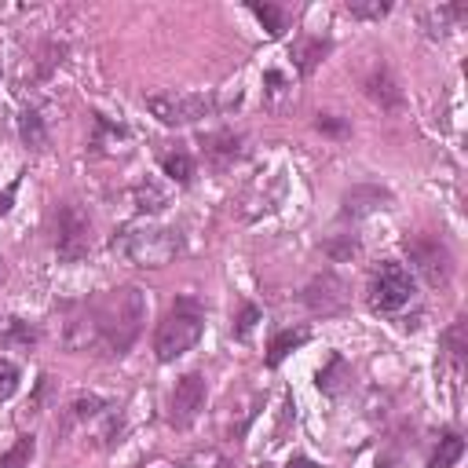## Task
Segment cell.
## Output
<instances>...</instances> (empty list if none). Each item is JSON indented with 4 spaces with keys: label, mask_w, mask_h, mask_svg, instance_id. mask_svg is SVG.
Masks as SVG:
<instances>
[{
    "label": "cell",
    "mask_w": 468,
    "mask_h": 468,
    "mask_svg": "<svg viewBox=\"0 0 468 468\" xmlns=\"http://www.w3.org/2000/svg\"><path fill=\"white\" fill-rule=\"evenodd\" d=\"M147 322V293L139 286H117L110 290L88 319H77L70 326V348H96L110 359H121L129 352Z\"/></svg>",
    "instance_id": "6da1fadb"
},
{
    "label": "cell",
    "mask_w": 468,
    "mask_h": 468,
    "mask_svg": "<svg viewBox=\"0 0 468 468\" xmlns=\"http://www.w3.org/2000/svg\"><path fill=\"white\" fill-rule=\"evenodd\" d=\"M110 249L121 260H129L132 267L158 271L179 257L183 242H179V231H172V227H162L154 220H136V224H124L110 238Z\"/></svg>",
    "instance_id": "7a4b0ae2"
},
{
    "label": "cell",
    "mask_w": 468,
    "mask_h": 468,
    "mask_svg": "<svg viewBox=\"0 0 468 468\" xmlns=\"http://www.w3.org/2000/svg\"><path fill=\"white\" fill-rule=\"evenodd\" d=\"M205 333V307L194 297H179L172 311L162 319L158 333H154V352L158 362H176L179 355L191 352Z\"/></svg>",
    "instance_id": "3957f363"
},
{
    "label": "cell",
    "mask_w": 468,
    "mask_h": 468,
    "mask_svg": "<svg viewBox=\"0 0 468 468\" xmlns=\"http://www.w3.org/2000/svg\"><path fill=\"white\" fill-rule=\"evenodd\" d=\"M417 286H414V274L407 271V264L399 260H381L377 267L369 271V286H366V300L373 311H385V315H392V311L407 307L414 300Z\"/></svg>",
    "instance_id": "277c9868"
},
{
    "label": "cell",
    "mask_w": 468,
    "mask_h": 468,
    "mask_svg": "<svg viewBox=\"0 0 468 468\" xmlns=\"http://www.w3.org/2000/svg\"><path fill=\"white\" fill-rule=\"evenodd\" d=\"M402 249H407L410 264L417 267V274L424 278L432 290L450 286V278H454V253H450V245L443 238H435V234H410L407 242H402Z\"/></svg>",
    "instance_id": "5b68a950"
},
{
    "label": "cell",
    "mask_w": 468,
    "mask_h": 468,
    "mask_svg": "<svg viewBox=\"0 0 468 468\" xmlns=\"http://www.w3.org/2000/svg\"><path fill=\"white\" fill-rule=\"evenodd\" d=\"M55 253L62 264H81L91 253V220L74 202L55 209Z\"/></svg>",
    "instance_id": "8992f818"
},
{
    "label": "cell",
    "mask_w": 468,
    "mask_h": 468,
    "mask_svg": "<svg viewBox=\"0 0 468 468\" xmlns=\"http://www.w3.org/2000/svg\"><path fill=\"white\" fill-rule=\"evenodd\" d=\"M147 110L162 124L176 129V124H194L209 117L216 110V99L209 91H158V96H147Z\"/></svg>",
    "instance_id": "52a82bcc"
},
{
    "label": "cell",
    "mask_w": 468,
    "mask_h": 468,
    "mask_svg": "<svg viewBox=\"0 0 468 468\" xmlns=\"http://www.w3.org/2000/svg\"><path fill=\"white\" fill-rule=\"evenodd\" d=\"M205 399H209V385H205L202 373H183L172 388V395H169V424L191 428L205 410Z\"/></svg>",
    "instance_id": "ba28073f"
},
{
    "label": "cell",
    "mask_w": 468,
    "mask_h": 468,
    "mask_svg": "<svg viewBox=\"0 0 468 468\" xmlns=\"http://www.w3.org/2000/svg\"><path fill=\"white\" fill-rule=\"evenodd\" d=\"M362 91H366V99L377 103L381 110H402V103H407L399 77L392 74V67H388V62H381V59H373L369 67H366V74H362Z\"/></svg>",
    "instance_id": "9c48e42d"
},
{
    "label": "cell",
    "mask_w": 468,
    "mask_h": 468,
    "mask_svg": "<svg viewBox=\"0 0 468 468\" xmlns=\"http://www.w3.org/2000/svg\"><path fill=\"white\" fill-rule=\"evenodd\" d=\"M300 300L315 311V315L329 319V315H340V311L348 307V286L340 282L337 274H319V278H311V282L304 286Z\"/></svg>",
    "instance_id": "30bf717a"
},
{
    "label": "cell",
    "mask_w": 468,
    "mask_h": 468,
    "mask_svg": "<svg viewBox=\"0 0 468 468\" xmlns=\"http://www.w3.org/2000/svg\"><path fill=\"white\" fill-rule=\"evenodd\" d=\"M388 205H392V191H385V186H377V183H359L340 198V216L359 220V216H366L373 209H388Z\"/></svg>",
    "instance_id": "8fae6325"
},
{
    "label": "cell",
    "mask_w": 468,
    "mask_h": 468,
    "mask_svg": "<svg viewBox=\"0 0 468 468\" xmlns=\"http://www.w3.org/2000/svg\"><path fill=\"white\" fill-rule=\"evenodd\" d=\"M202 147H205V158L216 165V169H227L242 158V136L224 129V132H209L202 136Z\"/></svg>",
    "instance_id": "7c38bea8"
},
{
    "label": "cell",
    "mask_w": 468,
    "mask_h": 468,
    "mask_svg": "<svg viewBox=\"0 0 468 468\" xmlns=\"http://www.w3.org/2000/svg\"><path fill=\"white\" fill-rule=\"evenodd\" d=\"M158 162H162V172L172 179V183H179V186H191V179H194V158H191V150L186 147H169V150H162L158 154Z\"/></svg>",
    "instance_id": "4fadbf2b"
},
{
    "label": "cell",
    "mask_w": 468,
    "mask_h": 468,
    "mask_svg": "<svg viewBox=\"0 0 468 468\" xmlns=\"http://www.w3.org/2000/svg\"><path fill=\"white\" fill-rule=\"evenodd\" d=\"M461 19H468V4H435V8L421 12V26L428 29V37L450 34V26Z\"/></svg>",
    "instance_id": "5bb4252c"
},
{
    "label": "cell",
    "mask_w": 468,
    "mask_h": 468,
    "mask_svg": "<svg viewBox=\"0 0 468 468\" xmlns=\"http://www.w3.org/2000/svg\"><path fill=\"white\" fill-rule=\"evenodd\" d=\"M91 139H88V147L96 150V154H110V150H117L124 139H129V132H124V124H114L110 117H103V114H96V121H91Z\"/></svg>",
    "instance_id": "9a60e30c"
},
{
    "label": "cell",
    "mask_w": 468,
    "mask_h": 468,
    "mask_svg": "<svg viewBox=\"0 0 468 468\" xmlns=\"http://www.w3.org/2000/svg\"><path fill=\"white\" fill-rule=\"evenodd\" d=\"M114 407L110 399L103 395H77L70 407H67V424H88V421H99L107 410Z\"/></svg>",
    "instance_id": "2e32d148"
},
{
    "label": "cell",
    "mask_w": 468,
    "mask_h": 468,
    "mask_svg": "<svg viewBox=\"0 0 468 468\" xmlns=\"http://www.w3.org/2000/svg\"><path fill=\"white\" fill-rule=\"evenodd\" d=\"M329 41H322V37H307V41H300L297 48H293V62H297V70L304 74V77H311L319 70V62L329 55Z\"/></svg>",
    "instance_id": "e0dca14e"
},
{
    "label": "cell",
    "mask_w": 468,
    "mask_h": 468,
    "mask_svg": "<svg viewBox=\"0 0 468 468\" xmlns=\"http://www.w3.org/2000/svg\"><path fill=\"white\" fill-rule=\"evenodd\" d=\"M307 329H282V333H274V340H271V348H267V366L274 369V366H282V359L286 355H293L297 348H304L307 345Z\"/></svg>",
    "instance_id": "ac0fdd59"
},
{
    "label": "cell",
    "mask_w": 468,
    "mask_h": 468,
    "mask_svg": "<svg viewBox=\"0 0 468 468\" xmlns=\"http://www.w3.org/2000/svg\"><path fill=\"white\" fill-rule=\"evenodd\" d=\"M19 136L26 147H34V150H44L48 147V129H44V117L37 110H22L19 114Z\"/></svg>",
    "instance_id": "d6986e66"
},
{
    "label": "cell",
    "mask_w": 468,
    "mask_h": 468,
    "mask_svg": "<svg viewBox=\"0 0 468 468\" xmlns=\"http://www.w3.org/2000/svg\"><path fill=\"white\" fill-rule=\"evenodd\" d=\"M461 454H464V440H461L457 432H447L443 440H440V447H435L428 468H454L461 461Z\"/></svg>",
    "instance_id": "ffe728a7"
},
{
    "label": "cell",
    "mask_w": 468,
    "mask_h": 468,
    "mask_svg": "<svg viewBox=\"0 0 468 468\" xmlns=\"http://www.w3.org/2000/svg\"><path fill=\"white\" fill-rule=\"evenodd\" d=\"M37 454V443H34V435H19L15 447L0 454V468H29V461H34Z\"/></svg>",
    "instance_id": "44dd1931"
},
{
    "label": "cell",
    "mask_w": 468,
    "mask_h": 468,
    "mask_svg": "<svg viewBox=\"0 0 468 468\" xmlns=\"http://www.w3.org/2000/svg\"><path fill=\"white\" fill-rule=\"evenodd\" d=\"M249 12H253V15L264 22L267 37H282V34H286V12H282V8H274V4H260V0H253V4H249Z\"/></svg>",
    "instance_id": "7402d4cb"
},
{
    "label": "cell",
    "mask_w": 468,
    "mask_h": 468,
    "mask_svg": "<svg viewBox=\"0 0 468 468\" xmlns=\"http://www.w3.org/2000/svg\"><path fill=\"white\" fill-rule=\"evenodd\" d=\"M165 205H169V194L158 191L154 183H139V186H136V209H139V212H162Z\"/></svg>",
    "instance_id": "603a6c76"
},
{
    "label": "cell",
    "mask_w": 468,
    "mask_h": 468,
    "mask_svg": "<svg viewBox=\"0 0 468 468\" xmlns=\"http://www.w3.org/2000/svg\"><path fill=\"white\" fill-rule=\"evenodd\" d=\"M388 12H392L388 0H348V15L352 19H373V22H377Z\"/></svg>",
    "instance_id": "cb8c5ba5"
},
{
    "label": "cell",
    "mask_w": 468,
    "mask_h": 468,
    "mask_svg": "<svg viewBox=\"0 0 468 468\" xmlns=\"http://www.w3.org/2000/svg\"><path fill=\"white\" fill-rule=\"evenodd\" d=\"M322 253L329 257V260H352V257H359V238H352V234H340V238H329L326 245H322Z\"/></svg>",
    "instance_id": "d4e9b609"
},
{
    "label": "cell",
    "mask_w": 468,
    "mask_h": 468,
    "mask_svg": "<svg viewBox=\"0 0 468 468\" xmlns=\"http://www.w3.org/2000/svg\"><path fill=\"white\" fill-rule=\"evenodd\" d=\"M337 377H348V362L340 359V355H333L329 366L319 369V388L329 392V395H337V392H340V381H337Z\"/></svg>",
    "instance_id": "484cf974"
},
{
    "label": "cell",
    "mask_w": 468,
    "mask_h": 468,
    "mask_svg": "<svg viewBox=\"0 0 468 468\" xmlns=\"http://www.w3.org/2000/svg\"><path fill=\"white\" fill-rule=\"evenodd\" d=\"M315 129L322 136H333V139H348L352 136V121L348 117H337V114H319L315 117Z\"/></svg>",
    "instance_id": "4316f807"
},
{
    "label": "cell",
    "mask_w": 468,
    "mask_h": 468,
    "mask_svg": "<svg viewBox=\"0 0 468 468\" xmlns=\"http://www.w3.org/2000/svg\"><path fill=\"white\" fill-rule=\"evenodd\" d=\"M443 340H447V348H450V359H454V362H461V359H464V352H468V322H464V319H457V322L447 329V337H443Z\"/></svg>",
    "instance_id": "83f0119b"
},
{
    "label": "cell",
    "mask_w": 468,
    "mask_h": 468,
    "mask_svg": "<svg viewBox=\"0 0 468 468\" xmlns=\"http://www.w3.org/2000/svg\"><path fill=\"white\" fill-rule=\"evenodd\" d=\"M19 381H22V373L12 359H0V402H8L15 392H19Z\"/></svg>",
    "instance_id": "f1b7e54d"
},
{
    "label": "cell",
    "mask_w": 468,
    "mask_h": 468,
    "mask_svg": "<svg viewBox=\"0 0 468 468\" xmlns=\"http://www.w3.org/2000/svg\"><path fill=\"white\" fill-rule=\"evenodd\" d=\"M260 319H264V315H260V307H257V304H242V307H238V315H234V337L245 340L249 333H253V326H257Z\"/></svg>",
    "instance_id": "f546056e"
},
{
    "label": "cell",
    "mask_w": 468,
    "mask_h": 468,
    "mask_svg": "<svg viewBox=\"0 0 468 468\" xmlns=\"http://www.w3.org/2000/svg\"><path fill=\"white\" fill-rule=\"evenodd\" d=\"M227 461H224V454H216V450H198V454H191L186 461H179V464H172V468H224Z\"/></svg>",
    "instance_id": "4dcf8cb0"
},
{
    "label": "cell",
    "mask_w": 468,
    "mask_h": 468,
    "mask_svg": "<svg viewBox=\"0 0 468 468\" xmlns=\"http://www.w3.org/2000/svg\"><path fill=\"white\" fill-rule=\"evenodd\" d=\"M15 194H19V179H15L12 186H4V191H0V216H8V212H12V202H15Z\"/></svg>",
    "instance_id": "1f68e13d"
},
{
    "label": "cell",
    "mask_w": 468,
    "mask_h": 468,
    "mask_svg": "<svg viewBox=\"0 0 468 468\" xmlns=\"http://www.w3.org/2000/svg\"><path fill=\"white\" fill-rule=\"evenodd\" d=\"M286 468H322V464H315V461H307V457H297V461H290Z\"/></svg>",
    "instance_id": "d6a6232c"
},
{
    "label": "cell",
    "mask_w": 468,
    "mask_h": 468,
    "mask_svg": "<svg viewBox=\"0 0 468 468\" xmlns=\"http://www.w3.org/2000/svg\"><path fill=\"white\" fill-rule=\"evenodd\" d=\"M143 468H172L169 461H150V464H143Z\"/></svg>",
    "instance_id": "836d02e7"
},
{
    "label": "cell",
    "mask_w": 468,
    "mask_h": 468,
    "mask_svg": "<svg viewBox=\"0 0 468 468\" xmlns=\"http://www.w3.org/2000/svg\"><path fill=\"white\" fill-rule=\"evenodd\" d=\"M0 278H4V260H0Z\"/></svg>",
    "instance_id": "e575fe53"
}]
</instances>
